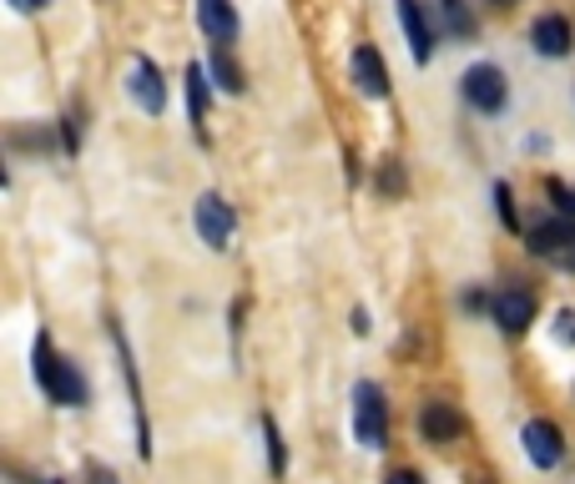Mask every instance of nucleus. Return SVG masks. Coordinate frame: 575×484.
Returning <instances> with one entry per match:
<instances>
[{"label":"nucleus","instance_id":"nucleus-7","mask_svg":"<svg viewBox=\"0 0 575 484\" xmlns=\"http://www.w3.org/2000/svg\"><path fill=\"white\" fill-rule=\"evenodd\" d=\"M131 96L142 102V111H152V117H162V106H167V86H162V71L146 56H137L131 61Z\"/></svg>","mask_w":575,"mask_h":484},{"label":"nucleus","instance_id":"nucleus-20","mask_svg":"<svg viewBox=\"0 0 575 484\" xmlns=\"http://www.w3.org/2000/svg\"><path fill=\"white\" fill-rule=\"evenodd\" d=\"M399 187H404V182H399V167L389 162V167H384V192H399Z\"/></svg>","mask_w":575,"mask_h":484},{"label":"nucleus","instance_id":"nucleus-15","mask_svg":"<svg viewBox=\"0 0 575 484\" xmlns=\"http://www.w3.org/2000/svg\"><path fill=\"white\" fill-rule=\"evenodd\" d=\"M439 15H445V31L459 40H470L474 36V15L465 11V0H439Z\"/></svg>","mask_w":575,"mask_h":484},{"label":"nucleus","instance_id":"nucleus-24","mask_svg":"<svg viewBox=\"0 0 575 484\" xmlns=\"http://www.w3.org/2000/svg\"><path fill=\"white\" fill-rule=\"evenodd\" d=\"M490 5H495V11H511V5H520V0H490Z\"/></svg>","mask_w":575,"mask_h":484},{"label":"nucleus","instance_id":"nucleus-9","mask_svg":"<svg viewBox=\"0 0 575 484\" xmlns=\"http://www.w3.org/2000/svg\"><path fill=\"white\" fill-rule=\"evenodd\" d=\"M419 429H424V439H430V445H455L459 434H465V420H459L455 404H424V414H419Z\"/></svg>","mask_w":575,"mask_h":484},{"label":"nucleus","instance_id":"nucleus-5","mask_svg":"<svg viewBox=\"0 0 575 484\" xmlns=\"http://www.w3.org/2000/svg\"><path fill=\"white\" fill-rule=\"evenodd\" d=\"M197 26H202V36L218 46V51H227L237 40V11L233 0H197Z\"/></svg>","mask_w":575,"mask_h":484},{"label":"nucleus","instance_id":"nucleus-6","mask_svg":"<svg viewBox=\"0 0 575 484\" xmlns=\"http://www.w3.org/2000/svg\"><path fill=\"white\" fill-rule=\"evenodd\" d=\"M525 455L536 459L540 470H555V464H561V459H565L561 429H555V424H550V420H530V424H525Z\"/></svg>","mask_w":575,"mask_h":484},{"label":"nucleus","instance_id":"nucleus-19","mask_svg":"<svg viewBox=\"0 0 575 484\" xmlns=\"http://www.w3.org/2000/svg\"><path fill=\"white\" fill-rule=\"evenodd\" d=\"M555 339H561V343H575V314H561V318H555Z\"/></svg>","mask_w":575,"mask_h":484},{"label":"nucleus","instance_id":"nucleus-11","mask_svg":"<svg viewBox=\"0 0 575 484\" xmlns=\"http://www.w3.org/2000/svg\"><path fill=\"white\" fill-rule=\"evenodd\" d=\"M399 26H404V36H409L414 61H430L434 56V31H430V21H424V5H419V0H399Z\"/></svg>","mask_w":575,"mask_h":484},{"label":"nucleus","instance_id":"nucleus-13","mask_svg":"<svg viewBox=\"0 0 575 484\" xmlns=\"http://www.w3.org/2000/svg\"><path fill=\"white\" fill-rule=\"evenodd\" d=\"M530 40H536L540 56H571V21L565 15H540L536 31H530Z\"/></svg>","mask_w":575,"mask_h":484},{"label":"nucleus","instance_id":"nucleus-2","mask_svg":"<svg viewBox=\"0 0 575 484\" xmlns=\"http://www.w3.org/2000/svg\"><path fill=\"white\" fill-rule=\"evenodd\" d=\"M353 434L368 449H384V439H389V414H384L379 383H359L353 389Z\"/></svg>","mask_w":575,"mask_h":484},{"label":"nucleus","instance_id":"nucleus-16","mask_svg":"<svg viewBox=\"0 0 575 484\" xmlns=\"http://www.w3.org/2000/svg\"><path fill=\"white\" fill-rule=\"evenodd\" d=\"M212 76H218L223 92H243V71L233 66V56L227 51H212Z\"/></svg>","mask_w":575,"mask_h":484},{"label":"nucleus","instance_id":"nucleus-25","mask_svg":"<svg viewBox=\"0 0 575 484\" xmlns=\"http://www.w3.org/2000/svg\"><path fill=\"white\" fill-rule=\"evenodd\" d=\"M561 262H565V268H575V248H571V252H565V258H561Z\"/></svg>","mask_w":575,"mask_h":484},{"label":"nucleus","instance_id":"nucleus-23","mask_svg":"<svg viewBox=\"0 0 575 484\" xmlns=\"http://www.w3.org/2000/svg\"><path fill=\"white\" fill-rule=\"evenodd\" d=\"M92 484H117V480H112L106 470H96V474H92Z\"/></svg>","mask_w":575,"mask_h":484},{"label":"nucleus","instance_id":"nucleus-17","mask_svg":"<svg viewBox=\"0 0 575 484\" xmlns=\"http://www.w3.org/2000/svg\"><path fill=\"white\" fill-rule=\"evenodd\" d=\"M262 434H268V464H273V474H283L288 455H283V434H278L273 420H262Z\"/></svg>","mask_w":575,"mask_h":484},{"label":"nucleus","instance_id":"nucleus-18","mask_svg":"<svg viewBox=\"0 0 575 484\" xmlns=\"http://www.w3.org/2000/svg\"><path fill=\"white\" fill-rule=\"evenodd\" d=\"M495 202H500V217H505V227H515L520 233V217H515V202H511V187L495 182Z\"/></svg>","mask_w":575,"mask_h":484},{"label":"nucleus","instance_id":"nucleus-12","mask_svg":"<svg viewBox=\"0 0 575 484\" xmlns=\"http://www.w3.org/2000/svg\"><path fill=\"white\" fill-rule=\"evenodd\" d=\"M530 318H536V298H530L525 288H505L495 298V323L505 328V333H525Z\"/></svg>","mask_w":575,"mask_h":484},{"label":"nucleus","instance_id":"nucleus-22","mask_svg":"<svg viewBox=\"0 0 575 484\" xmlns=\"http://www.w3.org/2000/svg\"><path fill=\"white\" fill-rule=\"evenodd\" d=\"M15 11H40V5H46V0H11Z\"/></svg>","mask_w":575,"mask_h":484},{"label":"nucleus","instance_id":"nucleus-10","mask_svg":"<svg viewBox=\"0 0 575 484\" xmlns=\"http://www.w3.org/2000/svg\"><path fill=\"white\" fill-rule=\"evenodd\" d=\"M353 86L364 96H389V71H384V56L374 46L353 51Z\"/></svg>","mask_w":575,"mask_h":484},{"label":"nucleus","instance_id":"nucleus-8","mask_svg":"<svg viewBox=\"0 0 575 484\" xmlns=\"http://www.w3.org/2000/svg\"><path fill=\"white\" fill-rule=\"evenodd\" d=\"M530 248L540 252V258H565V252L575 248V217H555V223H540L530 227Z\"/></svg>","mask_w":575,"mask_h":484},{"label":"nucleus","instance_id":"nucleus-1","mask_svg":"<svg viewBox=\"0 0 575 484\" xmlns=\"http://www.w3.org/2000/svg\"><path fill=\"white\" fill-rule=\"evenodd\" d=\"M36 379H40V389L51 393L56 404H66V409L86 404V383H81V374L66 364V358H56V349L46 339L36 343Z\"/></svg>","mask_w":575,"mask_h":484},{"label":"nucleus","instance_id":"nucleus-4","mask_svg":"<svg viewBox=\"0 0 575 484\" xmlns=\"http://www.w3.org/2000/svg\"><path fill=\"white\" fill-rule=\"evenodd\" d=\"M465 102L474 111H500L505 106V71L500 66H470L465 71Z\"/></svg>","mask_w":575,"mask_h":484},{"label":"nucleus","instance_id":"nucleus-3","mask_svg":"<svg viewBox=\"0 0 575 484\" xmlns=\"http://www.w3.org/2000/svg\"><path fill=\"white\" fill-rule=\"evenodd\" d=\"M192 223H197V233H202V243H212V248H227V237H233V227H237V212L227 208L218 192H208L202 202H197Z\"/></svg>","mask_w":575,"mask_h":484},{"label":"nucleus","instance_id":"nucleus-14","mask_svg":"<svg viewBox=\"0 0 575 484\" xmlns=\"http://www.w3.org/2000/svg\"><path fill=\"white\" fill-rule=\"evenodd\" d=\"M208 71L202 66H187V106H192V121H197V137H202V117H208Z\"/></svg>","mask_w":575,"mask_h":484},{"label":"nucleus","instance_id":"nucleus-21","mask_svg":"<svg viewBox=\"0 0 575 484\" xmlns=\"http://www.w3.org/2000/svg\"><path fill=\"white\" fill-rule=\"evenodd\" d=\"M389 484H424V480H419L414 470H394V474H389Z\"/></svg>","mask_w":575,"mask_h":484}]
</instances>
